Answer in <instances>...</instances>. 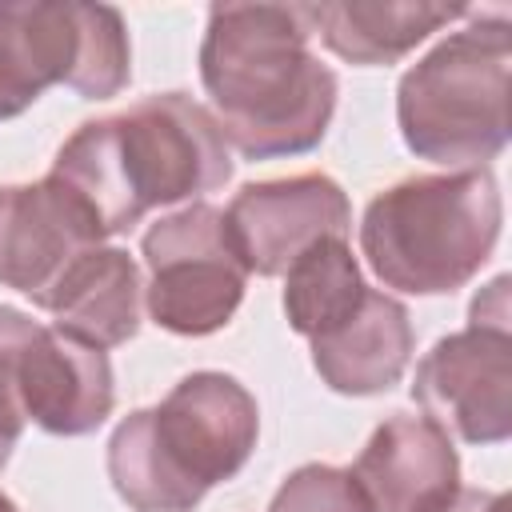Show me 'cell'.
I'll return each instance as SVG.
<instances>
[{
  "instance_id": "1",
  "label": "cell",
  "mask_w": 512,
  "mask_h": 512,
  "mask_svg": "<svg viewBox=\"0 0 512 512\" xmlns=\"http://www.w3.org/2000/svg\"><path fill=\"white\" fill-rule=\"evenodd\" d=\"M312 4H212L200 80L224 140L248 160L316 148L336 112V72L312 52Z\"/></svg>"
},
{
  "instance_id": "2",
  "label": "cell",
  "mask_w": 512,
  "mask_h": 512,
  "mask_svg": "<svg viewBox=\"0 0 512 512\" xmlns=\"http://www.w3.org/2000/svg\"><path fill=\"white\" fill-rule=\"evenodd\" d=\"M48 176L76 196L108 240L132 232L152 208L220 188L232 176V152L204 104L160 92L80 124L60 144Z\"/></svg>"
},
{
  "instance_id": "3",
  "label": "cell",
  "mask_w": 512,
  "mask_h": 512,
  "mask_svg": "<svg viewBox=\"0 0 512 512\" xmlns=\"http://www.w3.org/2000/svg\"><path fill=\"white\" fill-rule=\"evenodd\" d=\"M256 436L252 392L228 372H192L156 408L116 424L108 480L132 512H192L212 484L248 464Z\"/></svg>"
},
{
  "instance_id": "4",
  "label": "cell",
  "mask_w": 512,
  "mask_h": 512,
  "mask_svg": "<svg viewBox=\"0 0 512 512\" xmlns=\"http://www.w3.org/2000/svg\"><path fill=\"white\" fill-rule=\"evenodd\" d=\"M500 220L504 200L488 168L408 176L368 200L360 248L388 288L444 296L488 264Z\"/></svg>"
},
{
  "instance_id": "5",
  "label": "cell",
  "mask_w": 512,
  "mask_h": 512,
  "mask_svg": "<svg viewBox=\"0 0 512 512\" xmlns=\"http://www.w3.org/2000/svg\"><path fill=\"white\" fill-rule=\"evenodd\" d=\"M508 72L512 28L496 16H476L416 60L396 88V120L408 152L420 160L484 168L508 144Z\"/></svg>"
},
{
  "instance_id": "6",
  "label": "cell",
  "mask_w": 512,
  "mask_h": 512,
  "mask_svg": "<svg viewBox=\"0 0 512 512\" xmlns=\"http://www.w3.org/2000/svg\"><path fill=\"white\" fill-rule=\"evenodd\" d=\"M132 76L124 16L108 4H0V120L64 84L80 100H108Z\"/></svg>"
},
{
  "instance_id": "7",
  "label": "cell",
  "mask_w": 512,
  "mask_h": 512,
  "mask_svg": "<svg viewBox=\"0 0 512 512\" xmlns=\"http://www.w3.org/2000/svg\"><path fill=\"white\" fill-rule=\"evenodd\" d=\"M148 316L176 336H212L220 332L240 300L248 272L232 248L224 212L216 204H188L144 232Z\"/></svg>"
},
{
  "instance_id": "8",
  "label": "cell",
  "mask_w": 512,
  "mask_h": 512,
  "mask_svg": "<svg viewBox=\"0 0 512 512\" xmlns=\"http://www.w3.org/2000/svg\"><path fill=\"white\" fill-rule=\"evenodd\" d=\"M0 376L12 384L24 420L52 436L96 432L116 404L104 348L80 344L28 312L0 304Z\"/></svg>"
},
{
  "instance_id": "9",
  "label": "cell",
  "mask_w": 512,
  "mask_h": 512,
  "mask_svg": "<svg viewBox=\"0 0 512 512\" xmlns=\"http://www.w3.org/2000/svg\"><path fill=\"white\" fill-rule=\"evenodd\" d=\"M416 404L432 424L468 444H500L512 432V332L468 324L432 344L416 364Z\"/></svg>"
},
{
  "instance_id": "10",
  "label": "cell",
  "mask_w": 512,
  "mask_h": 512,
  "mask_svg": "<svg viewBox=\"0 0 512 512\" xmlns=\"http://www.w3.org/2000/svg\"><path fill=\"white\" fill-rule=\"evenodd\" d=\"M232 248L252 276H284L292 260L324 236H348L352 204L324 172L244 184L224 212Z\"/></svg>"
},
{
  "instance_id": "11",
  "label": "cell",
  "mask_w": 512,
  "mask_h": 512,
  "mask_svg": "<svg viewBox=\"0 0 512 512\" xmlns=\"http://www.w3.org/2000/svg\"><path fill=\"white\" fill-rule=\"evenodd\" d=\"M104 236L92 216L52 176L36 184H0V284L40 296L60 272Z\"/></svg>"
},
{
  "instance_id": "12",
  "label": "cell",
  "mask_w": 512,
  "mask_h": 512,
  "mask_svg": "<svg viewBox=\"0 0 512 512\" xmlns=\"http://www.w3.org/2000/svg\"><path fill=\"white\" fill-rule=\"evenodd\" d=\"M372 512H440L460 492L452 436L428 416L392 412L348 468Z\"/></svg>"
},
{
  "instance_id": "13",
  "label": "cell",
  "mask_w": 512,
  "mask_h": 512,
  "mask_svg": "<svg viewBox=\"0 0 512 512\" xmlns=\"http://www.w3.org/2000/svg\"><path fill=\"white\" fill-rule=\"evenodd\" d=\"M308 344H312V368L332 392L376 396L400 384L416 336L408 308L396 296L364 288L360 304L340 324L312 336Z\"/></svg>"
},
{
  "instance_id": "14",
  "label": "cell",
  "mask_w": 512,
  "mask_h": 512,
  "mask_svg": "<svg viewBox=\"0 0 512 512\" xmlns=\"http://www.w3.org/2000/svg\"><path fill=\"white\" fill-rule=\"evenodd\" d=\"M40 308L52 312V328L68 332L80 344H128L140 332L144 308L140 268L124 248L96 244L60 272V280L40 296Z\"/></svg>"
},
{
  "instance_id": "15",
  "label": "cell",
  "mask_w": 512,
  "mask_h": 512,
  "mask_svg": "<svg viewBox=\"0 0 512 512\" xmlns=\"http://www.w3.org/2000/svg\"><path fill=\"white\" fill-rule=\"evenodd\" d=\"M464 4H428V0H340V4H312L316 36L348 64H396L416 44H424L444 24L468 16Z\"/></svg>"
},
{
  "instance_id": "16",
  "label": "cell",
  "mask_w": 512,
  "mask_h": 512,
  "mask_svg": "<svg viewBox=\"0 0 512 512\" xmlns=\"http://www.w3.org/2000/svg\"><path fill=\"white\" fill-rule=\"evenodd\" d=\"M284 312L292 332L320 336L332 324H340L364 296L360 264L348 248V236H324L312 248H304L292 268L284 272Z\"/></svg>"
},
{
  "instance_id": "17",
  "label": "cell",
  "mask_w": 512,
  "mask_h": 512,
  "mask_svg": "<svg viewBox=\"0 0 512 512\" xmlns=\"http://www.w3.org/2000/svg\"><path fill=\"white\" fill-rule=\"evenodd\" d=\"M268 512H372V508L348 468L304 464L280 484Z\"/></svg>"
},
{
  "instance_id": "18",
  "label": "cell",
  "mask_w": 512,
  "mask_h": 512,
  "mask_svg": "<svg viewBox=\"0 0 512 512\" xmlns=\"http://www.w3.org/2000/svg\"><path fill=\"white\" fill-rule=\"evenodd\" d=\"M468 324H492V328H508V276H496L468 308Z\"/></svg>"
},
{
  "instance_id": "19",
  "label": "cell",
  "mask_w": 512,
  "mask_h": 512,
  "mask_svg": "<svg viewBox=\"0 0 512 512\" xmlns=\"http://www.w3.org/2000/svg\"><path fill=\"white\" fill-rule=\"evenodd\" d=\"M20 432H24V412L16 404L12 384L0 376V468L12 460V448L20 444Z\"/></svg>"
},
{
  "instance_id": "20",
  "label": "cell",
  "mask_w": 512,
  "mask_h": 512,
  "mask_svg": "<svg viewBox=\"0 0 512 512\" xmlns=\"http://www.w3.org/2000/svg\"><path fill=\"white\" fill-rule=\"evenodd\" d=\"M440 512H508L504 492H480V488H460Z\"/></svg>"
},
{
  "instance_id": "21",
  "label": "cell",
  "mask_w": 512,
  "mask_h": 512,
  "mask_svg": "<svg viewBox=\"0 0 512 512\" xmlns=\"http://www.w3.org/2000/svg\"><path fill=\"white\" fill-rule=\"evenodd\" d=\"M0 512H20V508H16V500H12V496H4V492H0Z\"/></svg>"
}]
</instances>
